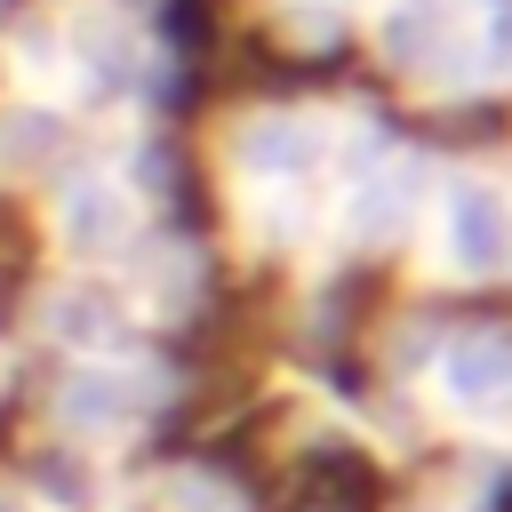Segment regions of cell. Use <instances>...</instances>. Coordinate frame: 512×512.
Instances as JSON below:
<instances>
[{
	"label": "cell",
	"mask_w": 512,
	"mask_h": 512,
	"mask_svg": "<svg viewBox=\"0 0 512 512\" xmlns=\"http://www.w3.org/2000/svg\"><path fill=\"white\" fill-rule=\"evenodd\" d=\"M504 248H512V208L488 184H456V200H448V256L464 272H496Z\"/></svg>",
	"instance_id": "obj_1"
},
{
	"label": "cell",
	"mask_w": 512,
	"mask_h": 512,
	"mask_svg": "<svg viewBox=\"0 0 512 512\" xmlns=\"http://www.w3.org/2000/svg\"><path fill=\"white\" fill-rule=\"evenodd\" d=\"M112 328V312H104V296L96 288H72V296H56V336H72V344H96Z\"/></svg>",
	"instance_id": "obj_5"
},
{
	"label": "cell",
	"mask_w": 512,
	"mask_h": 512,
	"mask_svg": "<svg viewBox=\"0 0 512 512\" xmlns=\"http://www.w3.org/2000/svg\"><path fill=\"white\" fill-rule=\"evenodd\" d=\"M176 512H240V504H232V496H224L216 480H200V472H184V480H176Z\"/></svg>",
	"instance_id": "obj_7"
},
{
	"label": "cell",
	"mask_w": 512,
	"mask_h": 512,
	"mask_svg": "<svg viewBox=\"0 0 512 512\" xmlns=\"http://www.w3.org/2000/svg\"><path fill=\"white\" fill-rule=\"evenodd\" d=\"M0 512H24V504H16V496H0Z\"/></svg>",
	"instance_id": "obj_8"
},
{
	"label": "cell",
	"mask_w": 512,
	"mask_h": 512,
	"mask_svg": "<svg viewBox=\"0 0 512 512\" xmlns=\"http://www.w3.org/2000/svg\"><path fill=\"white\" fill-rule=\"evenodd\" d=\"M416 40H432V8H424V0H408L400 16H384V48L416 56Z\"/></svg>",
	"instance_id": "obj_6"
},
{
	"label": "cell",
	"mask_w": 512,
	"mask_h": 512,
	"mask_svg": "<svg viewBox=\"0 0 512 512\" xmlns=\"http://www.w3.org/2000/svg\"><path fill=\"white\" fill-rule=\"evenodd\" d=\"M504 376H512V344H504V336H464V344H448V360H440V384H448L456 400H496Z\"/></svg>",
	"instance_id": "obj_2"
},
{
	"label": "cell",
	"mask_w": 512,
	"mask_h": 512,
	"mask_svg": "<svg viewBox=\"0 0 512 512\" xmlns=\"http://www.w3.org/2000/svg\"><path fill=\"white\" fill-rule=\"evenodd\" d=\"M64 232L80 248H112L120 240V192L112 184H72L64 192Z\"/></svg>",
	"instance_id": "obj_4"
},
{
	"label": "cell",
	"mask_w": 512,
	"mask_h": 512,
	"mask_svg": "<svg viewBox=\"0 0 512 512\" xmlns=\"http://www.w3.org/2000/svg\"><path fill=\"white\" fill-rule=\"evenodd\" d=\"M128 384L112 376V368H72V384H64V424L72 432H112L120 416H128Z\"/></svg>",
	"instance_id": "obj_3"
}]
</instances>
